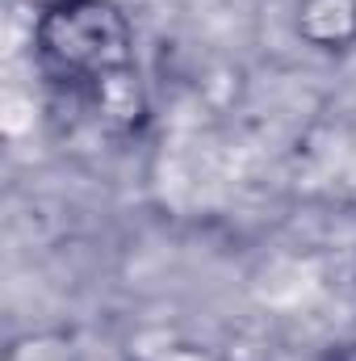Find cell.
<instances>
[{
    "instance_id": "1",
    "label": "cell",
    "mask_w": 356,
    "mask_h": 361,
    "mask_svg": "<svg viewBox=\"0 0 356 361\" xmlns=\"http://www.w3.org/2000/svg\"><path fill=\"white\" fill-rule=\"evenodd\" d=\"M42 76L68 97L113 105L134 89V34L109 0H55L34 30Z\"/></svg>"
}]
</instances>
